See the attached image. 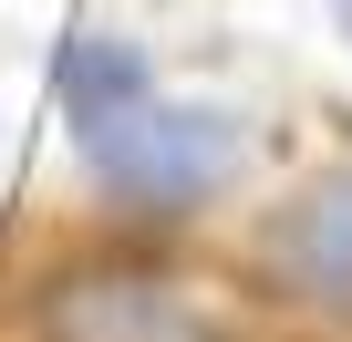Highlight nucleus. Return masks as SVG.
<instances>
[{
  "label": "nucleus",
  "instance_id": "nucleus-1",
  "mask_svg": "<svg viewBox=\"0 0 352 342\" xmlns=\"http://www.w3.org/2000/svg\"><path fill=\"white\" fill-rule=\"evenodd\" d=\"M73 145L94 166V187L135 218H187L239 177V125L218 104H176V94H124L104 114H73Z\"/></svg>",
  "mask_w": 352,
  "mask_h": 342
},
{
  "label": "nucleus",
  "instance_id": "nucleus-2",
  "mask_svg": "<svg viewBox=\"0 0 352 342\" xmlns=\"http://www.w3.org/2000/svg\"><path fill=\"white\" fill-rule=\"evenodd\" d=\"M32 342H239V321L208 280L145 259H73L32 290Z\"/></svg>",
  "mask_w": 352,
  "mask_h": 342
},
{
  "label": "nucleus",
  "instance_id": "nucleus-3",
  "mask_svg": "<svg viewBox=\"0 0 352 342\" xmlns=\"http://www.w3.org/2000/svg\"><path fill=\"white\" fill-rule=\"evenodd\" d=\"M270 270L321 301V311H352V166L321 187H300L280 218H270Z\"/></svg>",
  "mask_w": 352,
  "mask_h": 342
},
{
  "label": "nucleus",
  "instance_id": "nucleus-4",
  "mask_svg": "<svg viewBox=\"0 0 352 342\" xmlns=\"http://www.w3.org/2000/svg\"><path fill=\"white\" fill-rule=\"evenodd\" d=\"M145 83H155V63H145L124 32H73L63 63H52L63 114H104V104H124V94H145Z\"/></svg>",
  "mask_w": 352,
  "mask_h": 342
},
{
  "label": "nucleus",
  "instance_id": "nucleus-5",
  "mask_svg": "<svg viewBox=\"0 0 352 342\" xmlns=\"http://www.w3.org/2000/svg\"><path fill=\"white\" fill-rule=\"evenodd\" d=\"M342 42H352V0H342Z\"/></svg>",
  "mask_w": 352,
  "mask_h": 342
}]
</instances>
